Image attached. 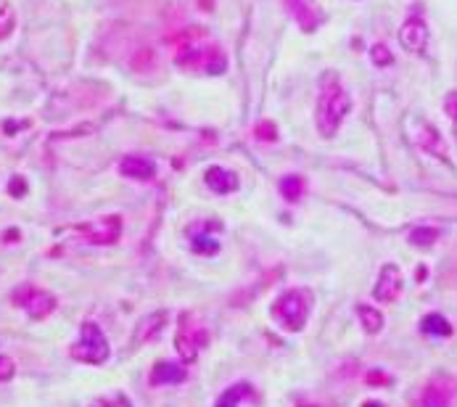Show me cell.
Segmentation results:
<instances>
[{
  "label": "cell",
  "instance_id": "obj_1",
  "mask_svg": "<svg viewBox=\"0 0 457 407\" xmlns=\"http://www.w3.org/2000/svg\"><path fill=\"white\" fill-rule=\"evenodd\" d=\"M352 109V98L341 85L336 72H325L320 80V98L315 109V124L322 138H333L339 133L341 122Z\"/></svg>",
  "mask_w": 457,
  "mask_h": 407
},
{
  "label": "cell",
  "instance_id": "obj_2",
  "mask_svg": "<svg viewBox=\"0 0 457 407\" xmlns=\"http://www.w3.org/2000/svg\"><path fill=\"white\" fill-rule=\"evenodd\" d=\"M309 307H312L309 291L291 289L272 302V318L280 322L286 331L299 333V331H304L306 320H309Z\"/></svg>",
  "mask_w": 457,
  "mask_h": 407
},
{
  "label": "cell",
  "instance_id": "obj_3",
  "mask_svg": "<svg viewBox=\"0 0 457 407\" xmlns=\"http://www.w3.org/2000/svg\"><path fill=\"white\" fill-rule=\"evenodd\" d=\"M71 357L80 360V362H87V365H103L111 349H109V341L103 336V331L98 328V322L85 320L82 328H80V339L71 344Z\"/></svg>",
  "mask_w": 457,
  "mask_h": 407
},
{
  "label": "cell",
  "instance_id": "obj_4",
  "mask_svg": "<svg viewBox=\"0 0 457 407\" xmlns=\"http://www.w3.org/2000/svg\"><path fill=\"white\" fill-rule=\"evenodd\" d=\"M209 344V331L203 328V322L193 315V312H183L180 315V328L175 336V349L186 362H196L199 352Z\"/></svg>",
  "mask_w": 457,
  "mask_h": 407
},
{
  "label": "cell",
  "instance_id": "obj_5",
  "mask_svg": "<svg viewBox=\"0 0 457 407\" xmlns=\"http://www.w3.org/2000/svg\"><path fill=\"white\" fill-rule=\"evenodd\" d=\"M14 305L21 307L30 318L34 320H43L48 318L53 309H56V296L51 291L40 289V286H32V283H21L16 291H14Z\"/></svg>",
  "mask_w": 457,
  "mask_h": 407
},
{
  "label": "cell",
  "instance_id": "obj_6",
  "mask_svg": "<svg viewBox=\"0 0 457 407\" xmlns=\"http://www.w3.org/2000/svg\"><path fill=\"white\" fill-rule=\"evenodd\" d=\"M77 233L82 238H87L90 243H98V246H111L117 243L122 236V217L111 214V217H103L98 222H85V225H77Z\"/></svg>",
  "mask_w": 457,
  "mask_h": 407
},
{
  "label": "cell",
  "instance_id": "obj_7",
  "mask_svg": "<svg viewBox=\"0 0 457 407\" xmlns=\"http://www.w3.org/2000/svg\"><path fill=\"white\" fill-rule=\"evenodd\" d=\"M399 294H402V270H399L397 265H383L381 272H378L372 296H375L381 305H391Z\"/></svg>",
  "mask_w": 457,
  "mask_h": 407
},
{
  "label": "cell",
  "instance_id": "obj_8",
  "mask_svg": "<svg viewBox=\"0 0 457 407\" xmlns=\"http://www.w3.org/2000/svg\"><path fill=\"white\" fill-rule=\"evenodd\" d=\"M455 397H457V384L452 378H434L423 389L421 407H452Z\"/></svg>",
  "mask_w": 457,
  "mask_h": 407
},
{
  "label": "cell",
  "instance_id": "obj_9",
  "mask_svg": "<svg viewBox=\"0 0 457 407\" xmlns=\"http://www.w3.org/2000/svg\"><path fill=\"white\" fill-rule=\"evenodd\" d=\"M399 43H402L405 51L421 56L425 51V45H428V27H425L423 19H407L402 24V30H399Z\"/></svg>",
  "mask_w": 457,
  "mask_h": 407
},
{
  "label": "cell",
  "instance_id": "obj_10",
  "mask_svg": "<svg viewBox=\"0 0 457 407\" xmlns=\"http://www.w3.org/2000/svg\"><path fill=\"white\" fill-rule=\"evenodd\" d=\"M286 8L304 32H315L322 24V8L315 0H286Z\"/></svg>",
  "mask_w": 457,
  "mask_h": 407
},
{
  "label": "cell",
  "instance_id": "obj_11",
  "mask_svg": "<svg viewBox=\"0 0 457 407\" xmlns=\"http://www.w3.org/2000/svg\"><path fill=\"white\" fill-rule=\"evenodd\" d=\"M415 143L425 148V151L431 153V156H436L441 162H449V153H447V146H444V140H441L439 130L434 127V124H428V122H421L418 124V133H415Z\"/></svg>",
  "mask_w": 457,
  "mask_h": 407
},
{
  "label": "cell",
  "instance_id": "obj_12",
  "mask_svg": "<svg viewBox=\"0 0 457 407\" xmlns=\"http://www.w3.org/2000/svg\"><path fill=\"white\" fill-rule=\"evenodd\" d=\"M119 172L130 180H153L156 177V164L146 156H124L119 162Z\"/></svg>",
  "mask_w": 457,
  "mask_h": 407
},
{
  "label": "cell",
  "instance_id": "obj_13",
  "mask_svg": "<svg viewBox=\"0 0 457 407\" xmlns=\"http://www.w3.org/2000/svg\"><path fill=\"white\" fill-rule=\"evenodd\" d=\"M186 368L177 362H156L151 368V386H172V384H183L186 381Z\"/></svg>",
  "mask_w": 457,
  "mask_h": 407
},
{
  "label": "cell",
  "instance_id": "obj_14",
  "mask_svg": "<svg viewBox=\"0 0 457 407\" xmlns=\"http://www.w3.org/2000/svg\"><path fill=\"white\" fill-rule=\"evenodd\" d=\"M167 320H170L167 309H156L151 315H146V318L135 325V344H146V341L156 339L159 331L167 325Z\"/></svg>",
  "mask_w": 457,
  "mask_h": 407
},
{
  "label": "cell",
  "instance_id": "obj_15",
  "mask_svg": "<svg viewBox=\"0 0 457 407\" xmlns=\"http://www.w3.org/2000/svg\"><path fill=\"white\" fill-rule=\"evenodd\" d=\"M206 186L212 188L214 193H230L238 188V175L230 170H222V167H209L206 175H203Z\"/></svg>",
  "mask_w": 457,
  "mask_h": 407
},
{
  "label": "cell",
  "instance_id": "obj_16",
  "mask_svg": "<svg viewBox=\"0 0 457 407\" xmlns=\"http://www.w3.org/2000/svg\"><path fill=\"white\" fill-rule=\"evenodd\" d=\"M252 394H254V389L249 384H236V386L222 391L220 399L214 402V407H238L243 399H252Z\"/></svg>",
  "mask_w": 457,
  "mask_h": 407
},
{
  "label": "cell",
  "instance_id": "obj_17",
  "mask_svg": "<svg viewBox=\"0 0 457 407\" xmlns=\"http://www.w3.org/2000/svg\"><path fill=\"white\" fill-rule=\"evenodd\" d=\"M357 315H359V322H362V328L368 331V333H381L383 331V315H381V309H375L370 305H359L357 307Z\"/></svg>",
  "mask_w": 457,
  "mask_h": 407
},
{
  "label": "cell",
  "instance_id": "obj_18",
  "mask_svg": "<svg viewBox=\"0 0 457 407\" xmlns=\"http://www.w3.org/2000/svg\"><path fill=\"white\" fill-rule=\"evenodd\" d=\"M280 193H283L286 201H299V199L304 196V177H299V175H286V177L280 180Z\"/></svg>",
  "mask_w": 457,
  "mask_h": 407
},
{
  "label": "cell",
  "instance_id": "obj_19",
  "mask_svg": "<svg viewBox=\"0 0 457 407\" xmlns=\"http://www.w3.org/2000/svg\"><path fill=\"white\" fill-rule=\"evenodd\" d=\"M421 328H423V333H431V336H452V325L447 318H441V315H425L423 322H421Z\"/></svg>",
  "mask_w": 457,
  "mask_h": 407
},
{
  "label": "cell",
  "instance_id": "obj_20",
  "mask_svg": "<svg viewBox=\"0 0 457 407\" xmlns=\"http://www.w3.org/2000/svg\"><path fill=\"white\" fill-rule=\"evenodd\" d=\"M436 238H439V230H436V228H428V225H421V228H412V230H410V243H412V246H421V249L434 246Z\"/></svg>",
  "mask_w": 457,
  "mask_h": 407
},
{
  "label": "cell",
  "instance_id": "obj_21",
  "mask_svg": "<svg viewBox=\"0 0 457 407\" xmlns=\"http://www.w3.org/2000/svg\"><path fill=\"white\" fill-rule=\"evenodd\" d=\"M193 252H199V254H217V252H220V243H217L214 238L193 233Z\"/></svg>",
  "mask_w": 457,
  "mask_h": 407
},
{
  "label": "cell",
  "instance_id": "obj_22",
  "mask_svg": "<svg viewBox=\"0 0 457 407\" xmlns=\"http://www.w3.org/2000/svg\"><path fill=\"white\" fill-rule=\"evenodd\" d=\"M14 24H16V16H14V11H11L8 6H3V8H0V40L11 34Z\"/></svg>",
  "mask_w": 457,
  "mask_h": 407
},
{
  "label": "cell",
  "instance_id": "obj_23",
  "mask_svg": "<svg viewBox=\"0 0 457 407\" xmlns=\"http://www.w3.org/2000/svg\"><path fill=\"white\" fill-rule=\"evenodd\" d=\"M370 56H372V64H378V67H389L391 61H394V56H391V51L386 48V45H383V43L372 45Z\"/></svg>",
  "mask_w": 457,
  "mask_h": 407
},
{
  "label": "cell",
  "instance_id": "obj_24",
  "mask_svg": "<svg viewBox=\"0 0 457 407\" xmlns=\"http://www.w3.org/2000/svg\"><path fill=\"white\" fill-rule=\"evenodd\" d=\"M225 67H227V61H225V56L220 51H212V56L206 53V72L209 74H222Z\"/></svg>",
  "mask_w": 457,
  "mask_h": 407
},
{
  "label": "cell",
  "instance_id": "obj_25",
  "mask_svg": "<svg viewBox=\"0 0 457 407\" xmlns=\"http://www.w3.org/2000/svg\"><path fill=\"white\" fill-rule=\"evenodd\" d=\"M254 135L259 138V140H265V143H272V140H278V130H275L272 122H259L254 130Z\"/></svg>",
  "mask_w": 457,
  "mask_h": 407
},
{
  "label": "cell",
  "instance_id": "obj_26",
  "mask_svg": "<svg viewBox=\"0 0 457 407\" xmlns=\"http://www.w3.org/2000/svg\"><path fill=\"white\" fill-rule=\"evenodd\" d=\"M16 373V365H14V360L5 355H0V381H11Z\"/></svg>",
  "mask_w": 457,
  "mask_h": 407
},
{
  "label": "cell",
  "instance_id": "obj_27",
  "mask_svg": "<svg viewBox=\"0 0 457 407\" xmlns=\"http://www.w3.org/2000/svg\"><path fill=\"white\" fill-rule=\"evenodd\" d=\"M444 111L449 114V119L455 122V127H457V90L447 93V98H444Z\"/></svg>",
  "mask_w": 457,
  "mask_h": 407
},
{
  "label": "cell",
  "instance_id": "obj_28",
  "mask_svg": "<svg viewBox=\"0 0 457 407\" xmlns=\"http://www.w3.org/2000/svg\"><path fill=\"white\" fill-rule=\"evenodd\" d=\"M365 381H368L370 386H386L391 378H389L386 373H383V371H370V373L365 375Z\"/></svg>",
  "mask_w": 457,
  "mask_h": 407
},
{
  "label": "cell",
  "instance_id": "obj_29",
  "mask_svg": "<svg viewBox=\"0 0 457 407\" xmlns=\"http://www.w3.org/2000/svg\"><path fill=\"white\" fill-rule=\"evenodd\" d=\"M11 193H14V196H21V193H24V180H21V177H14V180H11Z\"/></svg>",
  "mask_w": 457,
  "mask_h": 407
},
{
  "label": "cell",
  "instance_id": "obj_30",
  "mask_svg": "<svg viewBox=\"0 0 457 407\" xmlns=\"http://www.w3.org/2000/svg\"><path fill=\"white\" fill-rule=\"evenodd\" d=\"M362 407H383V405H381V402H365Z\"/></svg>",
  "mask_w": 457,
  "mask_h": 407
}]
</instances>
